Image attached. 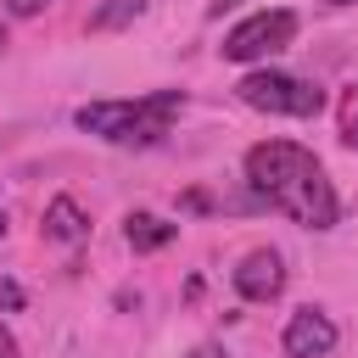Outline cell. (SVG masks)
<instances>
[{
    "label": "cell",
    "instance_id": "13",
    "mask_svg": "<svg viewBox=\"0 0 358 358\" xmlns=\"http://www.w3.org/2000/svg\"><path fill=\"white\" fill-rule=\"evenodd\" d=\"M179 207H185V213H207V207H213V196H207V190H185V201H179Z\"/></svg>",
    "mask_w": 358,
    "mask_h": 358
},
{
    "label": "cell",
    "instance_id": "6",
    "mask_svg": "<svg viewBox=\"0 0 358 358\" xmlns=\"http://www.w3.org/2000/svg\"><path fill=\"white\" fill-rule=\"evenodd\" d=\"M235 291H241L246 302H274V296L285 291V263H280V252H274V246L246 252V257L235 263Z\"/></svg>",
    "mask_w": 358,
    "mask_h": 358
},
{
    "label": "cell",
    "instance_id": "17",
    "mask_svg": "<svg viewBox=\"0 0 358 358\" xmlns=\"http://www.w3.org/2000/svg\"><path fill=\"white\" fill-rule=\"evenodd\" d=\"M190 358H224V352H218V347H196Z\"/></svg>",
    "mask_w": 358,
    "mask_h": 358
},
{
    "label": "cell",
    "instance_id": "10",
    "mask_svg": "<svg viewBox=\"0 0 358 358\" xmlns=\"http://www.w3.org/2000/svg\"><path fill=\"white\" fill-rule=\"evenodd\" d=\"M145 11V0H117V6H106V11H95L90 17V28H117V22H129V17H140Z\"/></svg>",
    "mask_w": 358,
    "mask_h": 358
},
{
    "label": "cell",
    "instance_id": "5",
    "mask_svg": "<svg viewBox=\"0 0 358 358\" xmlns=\"http://www.w3.org/2000/svg\"><path fill=\"white\" fill-rule=\"evenodd\" d=\"M274 207L280 213H291L296 224H308V229H336V190H330V179H324V168L313 162L302 179H291L280 196H274Z\"/></svg>",
    "mask_w": 358,
    "mask_h": 358
},
{
    "label": "cell",
    "instance_id": "1",
    "mask_svg": "<svg viewBox=\"0 0 358 358\" xmlns=\"http://www.w3.org/2000/svg\"><path fill=\"white\" fill-rule=\"evenodd\" d=\"M179 106H185L179 90H157V95H134V101H90L73 112V123L112 145H157L173 129Z\"/></svg>",
    "mask_w": 358,
    "mask_h": 358
},
{
    "label": "cell",
    "instance_id": "20",
    "mask_svg": "<svg viewBox=\"0 0 358 358\" xmlns=\"http://www.w3.org/2000/svg\"><path fill=\"white\" fill-rule=\"evenodd\" d=\"M0 241H6V213H0Z\"/></svg>",
    "mask_w": 358,
    "mask_h": 358
},
{
    "label": "cell",
    "instance_id": "9",
    "mask_svg": "<svg viewBox=\"0 0 358 358\" xmlns=\"http://www.w3.org/2000/svg\"><path fill=\"white\" fill-rule=\"evenodd\" d=\"M173 235H179V224H168V218H157V213H129V224H123V241H129L134 252H162Z\"/></svg>",
    "mask_w": 358,
    "mask_h": 358
},
{
    "label": "cell",
    "instance_id": "8",
    "mask_svg": "<svg viewBox=\"0 0 358 358\" xmlns=\"http://www.w3.org/2000/svg\"><path fill=\"white\" fill-rule=\"evenodd\" d=\"M45 235L73 246V241H84V235H90V213H84L73 196H56V201L45 207Z\"/></svg>",
    "mask_w": 358,
    "mask_h": 358
},
{
    "label": "cell",
    "instance_id": "19",
    "mask_svg": "<svg viewBox=\"0 0 358 358\" xmlns=\"http://www.w3.org/2000/svg\"><path fill=\"white\" fill-rule=\"evenodd\" d=\"M324 6H358V0H324Z\"/></svg>",
    "mask_w": 358,
    "mask_h": 358
},
{
    "label": "cell",
    "instance_id": "2",
    "mask_svg": "<svg viewBox=\"0 0 358 358\" xmlns=\"http://www.w3.org/2000/svg\"><path fill=\"white\" fill-rule=\"evenodd\" d=\"M235 95L252 106V112H274V117H313L324 106V90L313 78H291V73H274V67H257L235 84Z\"/></svg>",
    "mask_w": 358,
    "mask_h": 358
},
{
    "label": "cell",
    "instance_id": "3",
    "mask_svg": "<svg viewBox=\"0 0 358 358\" xmlns=\"http://www.w3.org/2000/svg\"><path fill=\"white\" fill-rule=\"evenodd\" d=\"M313 168V151L308 145H296V140H263V145H252L246 151V185L263 196V201H274L291 179H302Z\"/></svg>",
    "mask_w": 358,
    "mask_h": 358
},
{
    "label": "cell",
    "instance_id": "12",
    "mask_svg": "<svg viewBox=\"0 0 358 358\" xmlns=\"http://www.w3.org/2000/svg\"><path fill=\"white\" fill-rule=\"evenodd\" d=\"M45 6H50V0H6V11H11V17H39Z\"/></svg>",
    "mask_w": 358,
    "mask_h": 358
},
{
    "label": "cell",
    "instance_id": "4",
    "mask_svg": "<svg viewBox=\"0 0 358 358\" xmlns=\"http://www.w3.org/2000/svg\"><path fill=\"white\" fill-rule=\"evenodd\" d=\"M296 39V11H257L224 34V62H263Z\"/></svg>",
    "mask_w": 358,
    "mask_h": 358
},
{
    "label": "cell",
    "instance_id": "11",
    "mask_svg": "<svg viewBox=\"0 0 358 358\" xmlns=\"http://www.w3.org/2000/svg\"><path fill=\"white\" fill-rule=\"evenodd\" d=\"M22 302H28V296H22V285H17V280H0V313H17Z\"/></svg>",
    "mask_w": 358,
    "mask_h": 358
},
{
    "label": "cell",
    "instance_id": "14",
    "mask_svg": "<svg viewBox=\"0 0 358 358\" xmlns=\"http://www.w3.org/2000/svg\"><path fill=\"white\" fill-rule=\"evenodd\" d=\"M347 145H358V106L347 112Z\"/></svg>",
    "mask_w": 358,
    "mask_h": 358
},
{
    "label": "cell",
    "instance_id": "16",
    "mask_svg": "<svg viewBox=\"0 0 358 358\" xmlns=\"http://www.w3.org/2000/svg\"><path fill=\"white\" fill-rule=\"evenodd\" d=\"M229 6H235V0H207V17H224Z\"/></svg>",
    "mask_w": 358,
    "mask_h": 358
},
{
    "label": "cell",
    "instance_id": "15",
    "mask_svg": "<svg viewBox=\"0 0 358 358\" xmlns=\"http://www.w3.org/2000/svg\"><path fill=\"white\" fill-rule=\"evenodd\" d=\"M0 358H17V341H11V330H0Z\"/></svg>",
    "mask_w": 358,
    "mask_h": 358
},
{
    "label": "cell",
    "instance_id": "18",
    "mask_svg": "<svg viewBox=\"0 0 358 358\" xmlns=\"http://www.w3.org/2000/svg\"><path fill=\"white\" fill-rule=\"evenodd\" d=\"M6 45H11V39H6V22H0V50H6Z\"/></svg>",
    "mask_w": 358,
    "mask_h": 358
},
{
    "label": "cell",
    "instance_id": "7",
    "mask_svg": "<svg viewBox=\"0 0 358 358\" xmlns=\"http://www.w3.org/2000/svg\"><path fill=\"white\" fill-rule=\"evenodd\" d=\"M280 347H285V358H324V352L336 347L330 313H324V308H296L291 324H285V336H280Z\"/></svg>",
    "mask_w": 358,
    "mask_h": 358
}]
</instances>
